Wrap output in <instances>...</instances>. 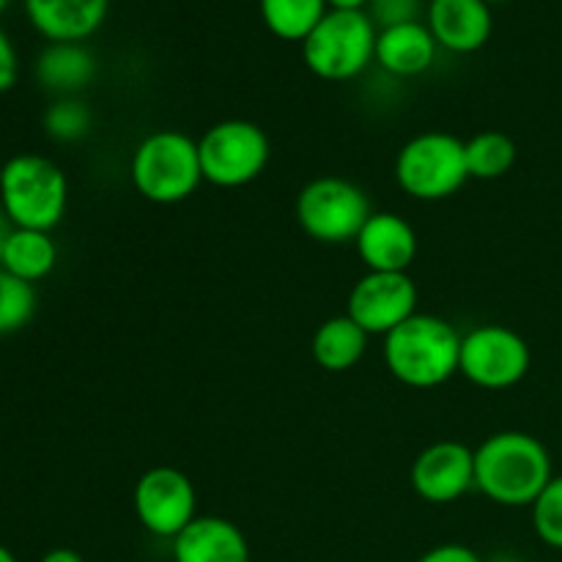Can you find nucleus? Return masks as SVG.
<instances>
[{"label": "nucleus", "mask_w": 562, "mask_h": 562, "mask_svg": "<svg viewBox=\"0 0 562 562\" xmlns=\"http://www.w3.org/2000/svg\"><path fill=\"white\" fill-rule=\"evenodd\" d=\"M552 477V456L532 434L497 431L475 448V488L503 508H532Z\"/></svg>", "instance_id": "nucleus-1"}, {"label": "nucleus", "mask_w": 562, "mask_h": 562, "mask_svg": "<svg viewBox=\"0 0 562 562\" xmlns=\"http://www.w3.org/2000/svg\"><path fill=\"white\" fill-rule=\"evenodd\" d=\"M384 366L401 384L431 390L459 373L461 335L445 318L415 313L409 322L384 335Z\"/></svg>", "instance_id": "nucleus-2"}, {"label": "nucleus", "mask_w": 562, "mask_h": 562, "mask_svg": "<svg viewBox=\"0 0 562 562\" xmlns=\"http://www.w3.org/2000/svg\"><path fill=\"white\" fill-rule=\"evenodd\" d=\"M0 206L14 228H58L69 206L66 173L42 154H16L0 168Z\"/></svg>", "instance_id": "nucleus-3"}, {"label": "nucleus", "mask_w": 562, "mask_h": 562, "mask_svg": "<svg viewBox=\"0 0 562 562\" xmlns=\"http://www.w3.org/2000/svg\"><path fill=\"white\" fill-rule=\"evenodd\" d=\"M130 179L146 201L173 206L203 184L198 140L179 130H157L132 151Z\"/></svg>", "instance_id": "nucleus-4"}, {"label": "nucleus", "mask_w": 562, "mask_h": 562, "mask_svg": "<svg viewBox=\"0 0 562 562\" xmlns=\"http://www.w3.org/2000/svg\"><path fill=\"white\" fill-rule=\"evenodd\" d=\"M376 36L379 27L368 11L329 9L302 42V58L322 80H355L376 60Z\"/></svg>", "instance_id": "nucleus-5"}, {"label": "nucleus", "mask_w": 562, "mask_h": 562, "mask_svg": "<svg viewBox=\"0 0 562 562\" xmlns=\"http://www.w3.org/2000/svg\"><path fill=\"white\" fill-rule=\"evenodd\" d=\"M395 181L415 201H445L470 181L467 143L450 132H423L395 157Z\"/></svg>", "instance_id": "nucleus-6"}, {"label": "nucleus", "mask_w": 562, "mask_h": 562, "mask_svg": "<svg viewBox=\"0 0 562 562\" xmlns=\"http://www.w3.org/2000/svg\"><path fill=\"white\" fill-rule=\"evenodd\" d=\"M371 214V198L344 176H318L296 195V223L322 245L355 241Z\"/></svg>", "instance_id": "nucleus-7"}, {"label": "nucleus", "mask_w": 562, "mask_h": 562, "mask_svg": "<svg viewBox=\"0 0 562 562\" xmlns=\"http://www.w3.org/2000/svg\"><path fill=\"white\" fill-rule=\"evenodd\" d=\"M203 181L223 190L247 187L267 170L272 146L267 132L245 119H228L209 126L198 140Z\"/></svg>", "instance_id": "nucleus-8"}, {"label": "nucleus", "mask_w": 562, "mask_h": 562, "mask_svg": "<svg viewBox=\"0 0 562 562\" xmlns=\"http://www.w3.org/2000/svg\"><path fill=\"white\" fill-rule=\"evenodd\" d=\"M530 346L516 329L481 324L461 335L459 373L481 390L516 387L530 373Z\"/></svg>", "instance_id": "nucleus-9"}, {"label": "nucleus", "mask_w": 562, "mask_h": 562, "mask_svg": "<svg viewBox=\"0 0 562 562\" xmlns=\"http://www.w3.org/2000/svg\"><path fill=\"white\" fill-rule=\"evenodd\" d=\"M135 516L146 532L173 541L198 519V492L190 477L176 467H151L132 492Z\"/></svg>", "instance_id": "nucleus-10"}, {"label": "nucleus", "mask_w": 562, "mask_h": 562, "mask_svg": "<svg viewBox=\"0 0 562 562\" xmlns=\"http://www.w3.org/2000/svg\"><path fill=\"white\" fill-rule=\"evenodd\" d=\"M417 283L409 272H366L349 291L346 316L368 335H390L417 313Z\"/></svg>", "instance_id": "nucleus-11"}, {"label": "nucleus", "mask_w": 562, "mask_h": 562, "mask_svg": "<svg viewBox=\"0 0 562 562\" xmlns=\"http://www.w3.org/2000/svg\"><path fill=\"white\" fill-rule=\"evenodd\" d=\"M412 488L431 505H448L475 488V450L442 439L423 450L412 464Z\"/></svg>", "instance_id": "nucleus-12"}, {"label": "nucleus", "mask_w": 562, "mask_h": 562, "mask_svg": "<svg viewBox=\"0 0 562 562\" xmlns=\"http://www.w3.org/2000/svg\"><path fill=\"white\" fill-rule=\"evenodd\" d=\"M368 272H409L417 258V231L395 212H373L355 239Z\"/></svg>", "instance_id": "nucleus-13"}, {"label": "nucleus", "mask_w": 562, "mask_h": 562, "mask_svg": "<svg viewBox=\"0 0 562 562\" xmlns=\"http://www.w3.org/2000/svg\"><path fill=\"white\" fill-rule=\"evenodd\" d=\"M428 31L450 53H475L492 36V9L486 0H431Z\"/></svg>", "instance_id": "nucleus-14"}, {"label": "nucleus", "mask_w": 562, "mask_h": 562, "mask_svg": "<svg viewBox=\"0 0 562 562\" xmlns=\"http://www.w3.org/2000/svg\"><path fill=\"white\" fill-rule=\"evenodd\" d=\"M173 562H250V543L234 521L198 516L173 538Z\"/></svg>", "instance_id": "nucleus-15"}, {"label": "nucleus", "mask_w": 562, "mask_h": 562, "mask_svg": "<svg viewBox=\"0 0 562 562\" xmlns=\"http://www.w3.org/2000/svg\"><path fill=\"white\" fill-rule=\"evenodd\" d=\"M110 0H25L31 25L53 42H86L108 16Z\"/></svg>", "instance_id": "nucleus-16"}, {"label": "nucleus", "mask_w": 562, "mask_h": 562, "mask_svg": "<svg viewBox=\"0 0 562 562\" xmlns=\"http://www.w3.org/2000/svg\"><path fill=\"white\" fill-rule=\"evenodd\" d=\"M437 38L428 25L404 22L379 31L376 36V64L395 77H415L431 69L437 58Z\"/></svg>", "instance_id": "nucleus-17"}, {"label": "nucleus", "mask_w": 562, "mask_h": 562, "mask_svg": "<svg viewBox=\"0 0 562 562\" xmlns=\"http://www.w3.org/2000/svg\"><path fill=\"white\" fill-rule=\"evenodd\" d=\"M97 75V58L80 42H53L36 58V80L58 97H75Z\"/></svg>", "instance_id": "nucleus-18"}, {"label": "nucleus", "mask_w": 562, "mask_h": 562, "mask_svg": "<svg viewBox=\"0 0 562 562\" xmlns=\"http://www.w3.org/2000/svg\"><path fill=\"white\" fill-rule=\"evenodd\" d=\"M368 338L371 335L355 318H349L346 313L344 316H333L318 324V329L313 333V360L329 373L351 371L366 357Z\"/></svg>", "instance_id": "nucleus-19"}, {"label": "nucleus", "mask_w": 562, "mask_h": 562, "mask_svg": "<svg viewBox=\"0 0 562 562\" xmlns=\"http://www.w3.org/2000/svg\"><path fill=\"white\" fill-rule=\"evenodd\" d=\"M55 263H58V245H55L53 234L27 228L11 231L3 247V258H0V269L33 285L47 278Z\"/></svg>", "instance_id": "nucleus-20"}, {"label": "nucleus", "mask_w": 562, "mask_h": 562, "mask_svg": "<svg viewBox=\"0 0 562 562\" xmlns=\"http://www.w3.org/2000/svg\"><path fill=\"white\" fill-rule=\"evenodd\" d=\"M327 11V0H261L263 22L283 42H305Z\"/></svg>", "instance_id": "nucleus-21"}, {"label": "nucleus", "mask_w": 562, "mask_h": 562, "mask_svg": "<svg viewBox=\"0 0 562 562\" xmlns=\"http://www.w3.org/2000/svg\"><path fill=\"white\" fill-rule=\"evenodd\" d=\"M467 143V170H470V179L481 181H494L503 179L505 173H510V168L516 165V143L510 140L505 132L486 130L477 132L475 137H470Z\"/></svg>", "instance_id": "nucleus-22"}, {"label": "nucleus", "mask_w": 562, "mask_h": 562, "mask_svg": "<svg viewBox=\"0 0 562 562\" xmlns=\"http://www.w3.org/2000/svg\"><path fill=\"white\" fill-rule=\"evenodd\" d=\"M36 285L0 269V338L14 335L36 316Z\"/></svg>", "instance_id": "nucleus-23"}, {"label": "nucleus", "mask_w": 562, "mask_h": 562, "mask_svg": "<svg viewBox=\"0 0 562 562\" xmlns=\"http://www.w3.org/2000/svg\"><path fill=\"white\" fill-rule=\"evenodd\" d=\"M44 132L58 143H77L91 132V110L75 97H58L42 119Z\"/></svg>", "instance_id": "nucleus-24"}, {"label": "nucleus", "mask_w": 562, "mask_h": 562, "mask_svg": "<svg viewBox=\"0 0 562 562\" xmlns=\"http://www.w3.org/2000/svg\"><path fill=\"white\" fill-rule=\"evenodd\" d=\"M532 530L547 547L562 552V475H554L532 503Z\"/></svg>", "instance_id": "nucleus-25"}, {"label": "nucleus", "mask_w": 562, "mask_h": 562, "mask_svg": "<svg viewBox=\"0 0 562 562\" xmlns=\"http://www.w3.org/2000/svg\"><path fill=\"white\" fill-rule=\"evenodd\" d=\"M420 0H371L368 3V16L379 31L393 25H404V22L420 20Z\"/></svg>", "instance_id": "nucleus-26"}, {"label": "nucleus", "mask_w": 562, "mask_h": 562, "mask_svg": "<svg viewBox=\"0 0 562 562\" xmlns=\"http://www.w3.org/2000/svg\"><path fill=\"white\" fill-rule=\"evenodd\" d=\"M20 75V58H16L14 42L9 38V33L0 27V93L11 91Z\"/></svg>", "instance_id": "nucleus-27"}, {"label": "nucleus", "mask_w": 562, "mask_h": 562, "mask_svg": "<svg viewBox=\"0 0 562 562\" xmlns=\"http://www.w3.org/2000/svg\"><path fill=\"white\" fill-rule=\"evenodd\" d=\"M417 562H486L475 549L464 547V543H442V547L428 549Z\"/></svg>", "instance_id": "nucleus-28"}, {"label": "nucleus", "mask_w": 562, "mask_h": 562, "mask_svg": "<svg viewBox=\"0 0 562 562\" xmlns=\"http://www.w3.org/2000/svg\"><path fill=\"white\" fill-rule=\"evenodd\" d=\"M38 562H86V560H82V554L75 552V549L58 547V549H49V552Z\"/></svg>", "instance_id": "nucleus-29"}, {"label": "nucleus", "mask_w": 562, "mask_h": 562, "mask_svg": "<svg viewBox=\"0 0 562 562\" xmlns=\"http://www.w3.org/2000/svg\"><path fill=\"white\" fill-rule=\"evenodd\" d=\"M368 3H371V0H327V5H333V9H344V11H366Z\"/></svg>", "instance_id": "nucleus-30"}, {"label": "nucleus", "mask_w": 562, "mask_h": 562, "mask_svg": "<svg viewBox=\"0 0 562 562\" xmlns=\"http://www.w3.org/2000/svg\"><path fill=\"white\" fill-rule=\"evenodd\" d=\"M11 231H14V225H11V220L5 217L3 206H0V258H3V247H5V241H9Z\"/></svg>", "instance_id": "nucleus-31"}, {"label": "nucleus", "mask_w": 562, "mask_h": 562, "mask_svg": "<svg viewBox=\"0 0 562 562\" xmlns=\"http://www.w3.org/2000/svg\"><path fill=\"white\" fill-rule=\"evenodd\" d=\"M0 562H16L14 552L9 547H3V543H0Z\"/></svg>", "instance_id": "nucleus-32"}, {"label": "nucleus", "mask_w": 562, "mask_h": 562, "mask_svg": "<svg viewBox=\"0 0 562 562\" xmlns=\"http://www.w3.org/2000/svg\"><path fill=\"white\" fill-rule=\"evenodd\" d=\"M9 3H11V0H0V14H3L5 5H9Z\"/></svg>", "instance_id": "nucleus-33"}, {"label": "nucleus", "mask_w": 562, "mask_h": 562, "mask_svg": "<svg viewBox=\"0 0 562 562\" xmlns=\"http://www.w3.org/2000/svg\"><path fill=\"white\" fill-rule=\"evenodd\" d=\"M492 562H514L510 558H497V560H492Z\"/></svg>", "instance_id": "nucleus-34"}, {"label": "nucleus", "mask_w": 562, "mask_h": 562, "mask_svg": "<svg viewBox=\"0 0 562 562\" xmlns=\"http://www.w3.org/2000/svg\"><path fill=\"white\" fill-rule=\"evenodd\" d=\"M486 3H503V0H486Z\"/></svg>", "instance_id": "nucleus-35"}]
</instances>
